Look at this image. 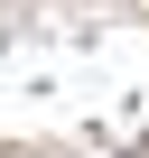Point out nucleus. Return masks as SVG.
<instances>
[{
  "mask_svg": "<svg viewBox=\"0 0 149 158\" xmlns=\"http://www.w3.org/2000/svg\"><path fill=\"white\" fill-rule=\"evenodd\" d=\"M0 158H28V149H0Z\"/></svg>",
  "mask_w": 149,
  "mask_h": 158,
  "instance_id": "1",
  "label": "nucleus"
}]
</instances>
